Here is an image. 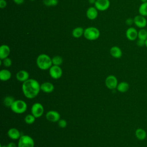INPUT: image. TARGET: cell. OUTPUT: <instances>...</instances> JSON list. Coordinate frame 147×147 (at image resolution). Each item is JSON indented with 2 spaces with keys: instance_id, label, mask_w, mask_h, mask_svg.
Segmentation results:
<instances>
[{
  "instance_id": "6da1fadb",
  "label": "cell",
  "mask_w": 147,
  "mask_h": 147,
  "mask_svg": "<svg viewBox=\"0 0 147 147\" xmlns=\"http://www.w3.org/2000/svg\"><path fill=\"white\" fill-rule=\"evenodd\" d=\"M41 90V84L34 79H29L22 83V91L25 96L33 99L37 96Z\"/></svg>"
},
{
  "instance_id": "7a4b0ae2",
  "label": "cell",
  "mask_w": 147,
  "mask_h": 147,
  "mask_svg": "<svg viewBox=\"0 0 147 147\" xmlns=\"http://www.w3.org/2000/svg\"><path fill=\"white\" fill-rule=\"evenodd\" d=\"M36 64L41 70L49 69L53 65L52 58L47 54H40L36 59Z\"/></svg>"
},
{
  "instance_id": "3957f363",
  "label": "cell",
  "mask_w": 147,
  "mask_h": 147,
  "mask_svg": "<svg viewBox=\"0 0 147 147\" xmlns=\"http://www.w3.org/2000/svg\"><path fill=\"white\" fill-rule=\"evenodd\" d=\"M28 108V105L26 103L21 99H18L15 100L11 106L10 107V109L11 111L18 114H21L25 113Z\"/></svg>"
},
{
  "instance_id": "277c9868",
  "label": "cell",
  "mask_w": 147,
  "mask_h": 147,
  "mask_svg": "<svg viewBox=\"0 0 147 147\" xmlns=\"http://www.w3.org/2000/svg\"><path fill=\"white\" fill-rule=\"evenodd\" d=\"M83 36L88 40H95L99 38L100 32L99 29L95 27H88L84 29Z\"/></svg>"
},
{
  "instance_id": "5b68a950",
  "label": "cell",
  "mask_w": 147,
  "mask_h": 147,
  "mask_svg": "<svg viewBox=\"0 0 147 147\" xmlns=\"http://www.w3.org/2000/svg\"><path fill=\"white\" fill-rule=\"evenodd\" d=\"M34 141L32 137L28 135H21L18 139L17 147H34Z\"/></svg>"
},
{
  "instance_id": "8992f818",
  "label": "cell",
  "mask_w": 147,
  "mask_h": 147,
  "mask_svg": "<svg viewBox=\"0 0 147 147\" xmlns=\"http://www.w3.org/2000/svg\"><path fill=\"white\" fill-rule=\"evenodd\" d=\"M31 114L36 118L41 117L44 112V109L42 105L39 102L34 103L31 107Z\"/></svg>"
},
{
  "instance_id": "52a82bcc",
  "label": "cell",
  "mask_w": 147,
  "mask_h": 147,
  "mask_svg": "<svg viewBox=\"0 0 147 147\" xmlns=\"http://www.w3.org/2000/svg\"><path fill=\"white\" fill-rule=\"evenodd\" d=\"M49 74L52 79H58L61 77L63 75V70L60 66L52 65L49 69Z\"/></svg>"
},
{
  "instance_id": "ba28073f",
  "label": "cell",
  "mask_w": 147,
  "mask_h": 147,
  "mask_svg": "<svg viewBox=\"0 0 147 147\" xmlns=\"http://www.w3.org/2000/svg\"><path fill=\"white\" fill-rule=\"evenodd\" d=\"M118 84V79L114 75H109L105 79L106 86L110 90H114L117 88Z\"/></svg>"
},
{
  "instance_id": "9c48e42d",
  "label": "cell",
  "mask_w": 147,
  "mask_h": 147,
  "mask_svg": "<svg viewBox=\"0 0 147 147\" xmlns=\"http://www.w3.org/2000/svg\"><path fill=\"white\" fill-rule=\"evenodd\" d=\"M46 118L51 122H57L60 119V114L55 110H50L46 113Z\"/></svg>"
},
{
  "instance_id": "30bf717a",
  "label": "cell",
  "mask_w": 147,
  "mask_h": 147,
  "mask_svg": "<svg viewBox=\"0 0 147 147\" xmlns=\"http://www.w3.org/2000/svg\"><path fill=\"white\" fill-rule=\"evenodd\" d=\"M94 5L98 10L105 11L110 7V2L109 0H96Z\"/></svg>"
},
{
  "instance_id": "8fae6325",
  "label": "cell",
  "mask_w": 147,
  "mask_h": 147,
  "mask_svg": "<svg viewBox=\"0 0 147 147\" xmlns=\"http://www.w3.org/2000/svg\"><path fill=\"white\" fill-rule=\"evenodd\" d=\"M133 21L134 25L140 28H144L147 25V20L145 18V17L141 15H137L133 18Z\"/></svg>"
},
{
  "instance_id": "7c38bea8",
  "label": "cell",
  "mask_w": 147,
  "mask_h": 147,
  "mask_svg": "<svg viewBox=\"0 0 147 147\" xmlns=\"http://www.w3.org/2000/svg\"><path fill=\"white\" fill-rule=\"evenodd\" d=\"M126 37L130 41H134L138 38V31L136 28L130 27L126 31Z\"/></svg>"
},
{
  "instance_id": "4fadbf2b",
  "label": "cell",
  "mask_w": 147,
  "mask_h": 147,
  "mask_svg": "<svg viewBox=\"0 0 147 147\" xmlns=\"http://www.w3.org/2000/svg\"><path fill=\"white\" fill-rule=\"evenodd\" d=\"M16 77L17 80L24 83L29 79V74L27 71L22 69L17 72Z\"/></svg>"
},
{
  "instance_id": "5bb4252c",
  "label": "cell",
  "mask_w": 147,
  "mask_h": 147,
  "mask_svg": "<svg viewBox=\"0 0 147 147\" xmlns=\"http://www.w3.org/2000/svg\"><path fill=\"white\" fill-rule=\"evenodd\" d=\"M7 136L8 137L13 140H18L20 137L21 136V133L19 131V130H18L16 128H10L8 131H7Z\"/></svg>"
},
{
  "instance_id": "9a60e30c",
  "label": "cell",
  "mask_w": 147,
  "mask_h": 147,
  "mask_svg": "<svg viewBox=\"0 0 147 147\" xmlns=\"http://www.w3.org/2000/svg\"><path fill=\"white\" fill-rule=\"evenodd\" d=\"M10 53V47L6 44H3L0 47V59L3 60L8 57Z\"/></svg>"
},
{
  "instance_id": "2e32d148",
  "label": "cell",
  "mask_w": 147,
  "mask_h": 147,
  "mask_svg": "<svg viewBox=\"0 0 147 147\" xmlns=\"http://www.w3.org/2000/svg\"><path fill=\"white\" fill-rule=\"evenodd\" d=\"M55 89L54 85L49 82H45L41 84V90L45 93H51Z\"/></svg>"
},
{
  "instance_id": "e0dca14e",
  "label": "cell",
  "mask_w": 147,
  "mask_h": 147,
  "mask_svg": "<svg viewBox=\"0 0 147 147\" xmlns=\"http://www.w3.org/2000/svg\"><path fill=\"white\" fill-rule=\"evenodd\" d=\"M110 53L111 56L115 59H119L122 56V50L117 46L112 47L110 49Z\"/></svg>"
},
{
  "instance_id": "ac0fdd59",
  "label": "cell",
  "mask_w": 147,
  "mask_h": 147,
  "mask_svg": "<svg viewBox=\"0 0 147 147\" xmlns=\"http://www.w3.org/2000/svg\"><path fill=\"white\" fill-rule=\"evenodd\" d=\"M86 16L89 20H95L98 16V10L95 7H90L87 10Z\"/></svg>"
},
{
  "instance_id": "d6986e66",
  "label": "cell",
  "mask_w": 147,
  "mask_h": 147,
  "mask_svg": "<svg viewBox=\"0 0 147 147\" xmlns=\"http://www.w3.org/2000/svg\"><path fill=\"white\" fill-rule=\"evenodd\" d=\"M11 77V73L7 69H3L0 71V79L3 82L9 80Z\"/></svg>"
},
{
  "instance_id": "ffe728a7",
  "label": "cell",
  "mask_w": 147,
  "mask_h": 147,
  "mask_svg": "<svg viewBox=\"0 0 147 147\" xmlns=\"http://www.w3.org/2000/svg\"><path fill=\"white\" fill-rule=\"evenodd\" d=\"M135 136L136 138L140 141H143L146 138V132L142 128H138L136 130Z\"/></svg>"
},
{
  "instance_id": "44dd1931",
  "label": "cell",
  "mask_w": 147,
  "mask_h": 147,
  "mask_svg": "<svg viewBox=\"0 0 147 147\" xmlns=\"http://www.w3.org/2000/svg\"><path fill=\"white\" fill-rule=\"evenodd\" d=\"M84 29L82 27H76L74 28L72 32V35L74 38H80L84 34Z\"/></svg>"
},
{
  "instance_id": "7402d4cb",
  "label": "cell",
  "mask_w": 147,
  "mask_h": 147,
  "mask_svg": "<svg viewBox=\"0 0 147 147\" xmlns=\"http://www.w3.org/2000/svg\"><path fill=\"white\" fill-rule=\"evenodd\" d=\"M129 88V84L128 83L126 82H121L118 84L117 87V90L122 93L126 92L128 91Z\"/></svg>"
},
{
  "instance_id": "603a6c76",
  "label": "cell",
  "mask_w": 147,
  "mask_h": 147,
  "mask_svg": "<svg viewBox=\"0 0 147 147\" xmlns=\"http://www.w3.org/2000/svg\"><path fill=\"white\" fill-rule=\"evenodd\" d=\"M14 101H15V99L13 96H7L5 97V98L3 99V103L4 105L6 107H10Z\"/></svg>"
},
{
  "instance_id": "cb8c5ba5",
  "label": "cell",
  "mask_w": 147,
  "mask_h": 147,
  "mask_svg": "<svg viewBox=\"0 0 147 147\" xmlns=\"http://www.w3.org/2000/svg\"><path fill=\"white\" fill-rule=\"evenodd\" d=\"M138 13L140 15L142 16H147V2L142 3L140 5L138 8Z\"/></svg>"
},
{
  "instance_id": "d4e9b609",
  "label": "cell",
  "mask_w": 147,
  "mask_h": 147,
  "mask_svg": "<svg viewBox=\"0 0 147 147\" xmlns=\"http://www.w3.org/2000/svg\"><path fill=\"white\" fill-rule=\"evenodd\" d=\"M138 38L145 41L147 39V30L144 28L140 29L138 31Z\"/></svg>"
},
{
  "instance_id": "484cf974",
  "label": "cell",
  "mask_w": 147,
  "mask_h": 147,
  "mask_svg": "<svg viewBox=\"0 0 147 147\" xmlns=\"http://www.w3.org/2000/svg\"><path fill=\"white\" fill-rule=\"evenodd\" d=\"M36 118L33 114H28L25 116V117L24 118V121L26 124L31 125V124H33L35 122Z\"/></svg>"
},
{
  "instance_id": "4316f807",
  "label": "cell",
  "mask_w": 147,
  "mask_h": 147,
  "mask_svg": "<svg viewBox=\"0 0 147 147\" xmlns=\"http://www.w3.org/2000/svg\"><path fill=\"white\" fill-rule=\"evenodd\" d=\"M52 64L55 65H59L60 66L63 61V58L60 56H55L52 58Z\"/></svg>"
},
{
  "instance_id": "83f0119b",
  "label": "cell",
  "mask_w": 147,
  "mask_h": 147,
  "mask_svg": "<svg viewBox=\"0 0 147 147\" xmlns=\"http://www.w3.org/2000/svg\"><path fill=\"white\" fill-rule=\"evenodd\" d=\"M43 2L45 5L47 6H54L57 5V0H44Z\"/></svg>"
},
{
  "instance_id": "f1b7e54d",
  "label": "cell",
  "mask_w": 147,
  "mask_h": 147,
  "mask_svg": "<svg viewBox=\"0 0 147 147\" xmlns=\"http://www.w3.org/2000/svg\"><path fill=\"white\" fill-rule=\"evenodd\" d=\"M2 60V63L3 65L6 67H9L12 64V61L9 57L5 58L3 60Z\"/></svg>"
},
{
  "instance_id": "f546056e",
  "label": "cell",
  "mask_w": 147,
  "mask_h": 147,
  "mask_svg": "<svg viewBox=\"0 0 147 147\" xmlns=\"http://www.w3.org/2000/svg\"><path fill=\"white\" fill-rule=\"evenodd\" d=\"M58 125L61 128H65L67 126V122L66 120L64 119H60L58 122H57Z\"/></svg>"
},
{
  "instance_id": "4dcf8cb0",
  "label": "cell",
  "mask_w": 147,
  "mask_h": 147,
  "mask_svg": "<svg viewBox=\"0 0 147 147\" xmlns=\"http://www.w3.org/2000/svg\"><path fill=\"white\" fill-rule=\"evenodd\" d=\"M137 44L138 47L145 46V41L142 40H140V39H138V40L137 41Z\"/></svg>"
},
{
  "instance_id": "1f68e13d",
  "label": "cell",
  "mask_w": 147,
  "mask_h": 147,
  "mask_svg": "<svg viewBox=\"0 0 147 147\" xmlns=\"http://www.w3.org/2000/svg\"><path fill=\"white\" fill-rule=\"evenodd\" d=\"M7 5V2L5 0H0V7L1 9L5 8Z\"/></svg>"
},
{
  "instance_id": "d6a6232c",
  "label": "cell",
  "mask_w": 147,
  "mask_h": 147,
  "mask_svg": "<svg viewBox=\"0 0 147 147\" xmlns=\"http://www.w3.org/2000/svg\"><path fill=\"white\" fill-rule=\"evenodd\" d=\"M126 23L127 25H131L133 23H134V21H133V20H131V18H128V19L126 20Z\"/></svg>"
},
{
  "instance_id": "836d02e7",
  "label": "cell",
  "mask_w": 147,
  "mask_h": 147,
  "mask_svg": "<svg viewBox=\"0 0 147 147\" xmlns=\"http://www.w3.org/2000/svg\"><path fill=\"white\" fill-rule=\"evenodd\" d=\"M7 147H17V146L16 145V144L14 142H9V143L7 145Z\"/></svg>"
},
{
  "instance_id": "e575fe53",
  "label": "cell",
  "mask_w": 147,
  "mask_h": 147,
  "mask_svg": "<svg viewBox=\"0 0 147 147\" xmlns=\"http://www.w3.org/2000/svg\"><path fill=\"white\" fill-rule=\"evenodd\" d=\"M13 1L17 5H21L24 2V0H13Z\"/></svg>"
},
{
  "instance_id": "d590c367",
  "label": "cell",
  "mask_w": 147,
  "mask_h": 147,
  "mask_svg": "<svg viewBox=\"0 0 147 147\" xmlns=\"http://www.w3.org/2000/svg\"><path fill=\"white\" fill-rule=\"evenodd\" d=\"M88 2L92 4V3H95L96 2V0H88Z\"/></svg>"
},
{
  "instance_id": "8d00e7d4",
  "label": "cell",
  "mask_w": 147,
  "mask_h": 147,
  "mask_svg": "<svg viewBox=\"0 0 147 147\" xmlns=\"http://www.w3.org/2000/svg\"><path fill=\"white\" fill-rule=\"evenodd\" d=\"M141 1L142 2V3H144V2H146L147 0H141Z\"/></svg>"
},
{
  "instance_id": "74e56055",
  "label": "cell",
  "mask_w": 147,
  "mask_h": 147,
  "mask_svg": "<svg viewBox=\"0 0 147 147\" xmlns=\"http://www.w3.org/2000/svg\"><path fill=\"white\" fill-rule=\"evenodd\" d=\"M0 147H7V145H1Z\"/></svg>"
},
{
  "instance_id": "f35d334b",
  "label": "cell",
  "mask_w": 147,
  "mask_h": 147,
  "mask_svg": "<svg viewBox=\"0 0 147 147\" xmlns=\"http://www.w3.org/2000/svg\"><path fill=\"white\" fill-rule=\"evenodd\" d=\"M145 47L147 48V39L145 40Z\"/></svg>"
},
{
  "instance_id": "ab89813d",
  "label": "cell",
  "mask_w": 147,
  "mask_h": 147,
  "mask_svg": "<svg viewBox=\"0 0 147 147\" xmlns=\"http://www.w3.org/2000/svg\"><path fill=\"white\" fill-rule=\"evenodd\" d=\"M29 1H36V0H29Z\"/></svg>"
}]
</instances>
